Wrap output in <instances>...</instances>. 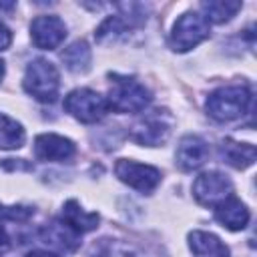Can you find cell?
I'll return each instance as SVG.
<instances>
[{
	"label": "cell",
	"instance_id": "cell-1",
	"mask_svg": "<svg viewBox=\"0 0 257 257\" xmlns=\"http://www.w3.org/2000/svg\"><path fill=\"white\" fill-rule=\"evenodd\" d=\"M151 90L141 84L135 76L112 74L110 72V88L106 96L108 108L114 112H143L151 104Z\"/></svg>",
	"mask_w": 257,
	"mask_h": 257
},
{
	"label": "cell",
	"instance_id": "cell-2",
	"mask_svg": "<svg viewBox=\"0 0 257 257\" xmlns=\"http://www.w3.org/2000/svg\"><path fill=\"white\" fill-rule=\"evenodd\" d=\"M251 104V90L247 86H221L207 96V114L219 122H229L247 112Z\"/></svg>",
	"mask_w": 257,
	"mask_h": 257
},
{
	"label": "cell",
	"instance_id": "cell-3",
	"mask_svg": "<svg viewBox=\"0 0 257 257\" xmlns=\"http://www.w3.org/2000/svg\"><path fill=\"white\" fill-rule=\"evenodd\" d=\"M22 84H24V90L36 100L54 102L58 96V88H60L58 68L46 58H36L26 66Z\"/></svg>",
	"mask_w": 257,
	"mask_h": 257
},
{
	"label": "cell",
	"instance_id": "cell-4",
	"mask_svg": "<svg viewBox=\"0 0 257 257\" xmlns=\"http://www.w3.org/2000/svg\"><path fill=\"white\" fill-rule=\"evenodd\" d=\"M173 128V114L167 108H155L145 112L133 126H131V139L139 145L147 147H161Z\"/></svg>",
	"mask_w": 257,
	"mask_h": 257
},
{
	"label": "cell",
	"instance_id": "cell-5",
	"mask_svg": "<svg viewBox=\"0 0 257 257\" xmlns=\"http://www.w3.org/2000/svg\"><path fill=\"white\" fill-rule=\"evenodd\" d=\"M209 38V22L199 12H185L177 18L173 32L169 36V44L175 52H187Z\"/></svg>",
	"mask_w": 257,
	"mask_h": 257
},
{
	"label": "cell",
	"instance_id": "cell-6",
	"mask_svg": "<svg viewBox=\"0 0 257 257\" xmlns=\"http://www.w3.org/2000/svg\"><path fill=\"white\" fill-rule=\"evenodd\" d=\"M64 110L76 120L84 124H92V122H98L106 114L108 104H106V98L100 96L98 92L90 88H76L66 94Z\"/></svg>",
	"mask_w": 257,
	"mask_h": 257
},
{
	"label": "cell",
	"instance_id": "cell-7",
	"mask_svg": "<svg viewBox=\"0 0 257 257\" xmlns=\"http://www.w3.org/2000/svg\"><path fill=\"white\" fill-rule=\"evenodd\" d=\"M193 195L203 207H217L225 199L233 197V183L219 171L201 173L193 183Z\"/></svg>",
	"mask_w": 257,
	"mask_h": 257
},
{
	"label": "cell",
	"instance_id": "cell-8",
	"mask_svg": "<svg viewBox=\"0 0 257 257\" xmlns=\"http://www.w3.org/2000/svg\"><path fill=\"white\" fill-rule=\"evenodd\" d=\"M114 175L139 193H153L161 183V171L151 165H143L131 159H118L114 165Z\"/></svg>",
	"mask_w": 257,
	"mask_h": 257
},
{
	"label": "cell",
	"instance_id": "cell-9",
	"mask_svg": "<svg viewBox=\"0 0 257 257\" xmlns=\"http://www.w3.org/2000/svg\"><path fill=\"white\" fill-rule=\"evenodd\" d=\"M30 38L40 50H54L66 38V24L54 14L36 16L30 24Z\"/></svg>",
	"mask_w": 257,
	"mask_h": 257
},
{
	"label": "cell",
	"instance_id": "cell-10",
	"mask_svg": "<svg viewBox=\"0 0 257 257\" xmlns=\"http://www.w3.org/2000/svg\"><path fill=\"white\" fill-rule=\"evenodd\" d=\"M76 153V147L70 139L54 135V133H44L38 135L34 141V155L38 161H50V163H64L70 161Z\"/></svg>",
	"mask_w": 257,
	"mask_h": 257
},
{
	"label": "cell",
	"instance_id": "cell-11",
	"mask_svg": "<svg viewBox=\"0 0 257 257\" xmlns=\"http://www.w3.org/2000/svg\"><path fill=\"white\" fill-rule=\"evenodd\" d=\"M38 237L42 243L60 249V251H74L80 245V233H76L62 217L52 219L44 227H40Z\"/></svg>",
	"mask_w": 257,
	"mask_h": 257
},
{
	"label": "cell",
	"instance_id": "cell-12",
	"mask_svg": "<svg viewBox=\"0 0 257 257\" xmlns=\"http://www.w3.org/2000/svg\"><path fill=\"white\" fill-rule=\"evenodd\" d=\"M207 157H209V145L201 137H197V135H185L179 141L175 159H177V165L183 171H195V169H199L201 165H205Z\"/></svg>",
	"mask_w": 257,
	"mask_h": 257
},
{
	"label": "cell",
	"instance_id": "cell-13",
	"mask_svg": "<svg viewBox=\"0 0 257 257\" xmlns=\"http://www.w3.org/2000/svg\"><path fill=\"white\" fill-rule=\"evenodd\" d=\"M215 219L227 227L229 231H241L247 227L249 219H251V213L249 209L245 207V203H241L235 195L225 199L221 205L215 207Z\"/></svg>",
	"mask_w": 257,
	"mask_h": 257
},
{
	"label": "cell",
	"instance_id": "cell-14",
	"mask_svg": "<svg viewBox=\"0 0 257 257\" xmlns=\"http://www.w3.org/2000/svg\"><path fill=\"white\" fill-rule=\"evenodd\" d=\"M189 247L193 251V257H231L229 247L217 235L207 231H191Z\"/></svg>",
	"mask_w": 257,
	"mask_h": 257
},
{
	"label": "cell",
	"instance_id": "cell-15",
	"mask_svg": "<svg viewBox=\"0 0 257 257\" xmlns=\"http://www.w3.org/2000/svg\"><path fill=\"white\" fill-rule=\"evenodd\" d=\"M219 155L223 163L231 165L233 169H247L255 163V147L249 143H237L233 139H225L219 147Z\"/></svg>",
	"mask_w": 257,
	"mask_h": 257
},
{
	"label": "cell",
	"instance_id": "cell-16",
	"mask_svg": "<svg viewBox=\"0 0 257 257\" xmlns=\"http://www.w3.org/2000/svg\"><path fill=\"white\" fill-rule=\"evenodd\" d=\"M62 219L76 231V233H88V231H92V229H96L98 227V221H100V217L96 215V213H88V211H84L80 205H78V201H74V199H70V201H66L64 203V207H62Z\"/></svg>",
	"mask_w": 257,
	"mask_h": 257
},
{
	"label": "cell",
	"instance_id": "cell-17",
	"mask_svg": "<svg viewBox=\"0 0 257 257\" xmlns=\"http://www.w3.org/2000/svg\"><path fill=\"white\" fill-rule=\"evenodd\" d=\"M201 10H203V16L207 18V22L223 24V22L231 20L241 10V2H235V0H209V2H201Z\"/></svg>",
	"mask_w": 257,
	"mask_h": 257
},
{
	"label": "cell",
	"instance_id": "cell-18",
	"mask_svg": "<svg viewBox=\"0 0 257 257\" xmlns=\"http://www.w3.org/2000/svg\"><path fill=\"white\" fill-rule=\"evenodd\" d=\"M62 62L66 64L68 70L72 72H86L90 66V48L84 40H76L72 42L68 48L62 50L60 54Z\"/></svg>",
	"mask_w": 257,
	"mask_h": 257
},
{
	"label": "cell",
	"instance_id": "cell-19",
	"mask_svg": "<svg viewBox=\"0 0 257 257\" xmlns=\"http://www.w3.org/2000/svg\"><path fill=\"white\" fill-rule=\"evenodd\" d=\"M24 139H26V133L22 124L0 112V149L4 151L20 149L24 145Z\"/></svg>",
	"mask_w": 257,
	"mask_h": 257
},
{
	"label": "cell",
	"instance_id": "cell-20",
	"mask_svg": "<svg viewBox=\"0 0 257 257\" xmlns=\"http://www.w3.org/2000/svg\"><path fill=\"white\" fill-rule=\"evenodd\" d=\"M90 257H143L137 247L118 239H102L92 247Z\"/></svg>",
	"mask_w": 257,
	"mask_h": 257
},
{
	"label": "cell",
	"instance_id": "cell-21",
	"mask_svg": "<svg viewBox=\"0 0 257 257\" xmlns=\"http://www.w3.org/2000/svg\"><path fill=\"white\" fill-rule=\"evenodd\" d=\"M10 44H12V32L4 22H0V52L6 50Z\"/></svg>",
	"mask_w": 257,
	"mask_h": 257
},
{
	"label": "cell",
	"instance_id": "cell-22",
	"mask_svg": "<svg viewBox=\"0 0 257 257\" xmlns=\"http://www.w3.org/2000/svg\"><path fill=\"white\" fill-rule=\"evenodd\" d=\"M10 249V235L4 227V221H2V215H0V257Z\"/></svg>",
	"mask_w": 257,
	"mask_h": 257
},
{
	"label": "cell",
	"instance_id": "cell-23",
	"mask_svg": "<svg viewBox=\"0 0 257 257\" xmlns=\"http://www.w3.org/2000/svg\"><path fill=\"white\" fill-rule=\"evenodd\" d=\"M26 257H60V255H54V253H48V251H30Z\"/></svg>",
	"mask_w": 257,
	"mask_h": 257
},
{
	"label": "cell",
	"instance_id": "cell-24",
	"mask_svg": "<svg viewBox=\"0 0 257 257\" xmlns=\"http://www.w3.org/2000/svg\"><path fill=\"white\" fill-rule=\"evenodd\" d=\"M2 76H4V60L0 58V80H2Z\"/></svg>",
	"mask_w": 257,
	"mask_h": 257
}]
</instances>
